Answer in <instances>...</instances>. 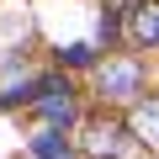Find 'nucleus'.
Instances as JSON below:
<instances>
[{
  "label": "nucleus",
  "instance_id": "obj_4",
  "mask_svg": "<svg viewBox=\"0 0 159 159\" xmlns=\"http://www.w3.org/2000/svg\"><path fill=\"white\" fill-rule=\"evenodd\" d=\"M127 138H138L143 148H154V154H159V96H133Z\"/></svg>",
  "mask_w": 159,
  "mask_h": 159
},
{
  "label": "nucleus",
  "instance_id": "obj_6",
  "mask_svg": "<svg viewBox=\"0 0 159 159\" xmlns=\"http://www.w3.org/2000/svg\"><path fill=\"white\" fill-rule=\"evenodd\" d=\"M32 154H37V159H74V148H69L64 138H53V133H43V138L32 143Z\"/></svg>",
  "mask_w": 159,
  "mask_h": 159
},
{
  "label": "nucleus",
  "instance_id": "obj_5",
  "mask_svg": "<svg viewBox=\"0 0 159 159\" xmlns=\"http://www.w3.org/2000/svg\"><path fill=\"white\" fill-rule=\"evenodd\" d=\"M127 43L133 48H159V0H138L127 11Z\"/></svg>",
  "mask_w": 159,
  "mask_h": 159
},
{
  "label": "nucleus",
  "instance_id": "obj_1",
  "mask_svg": "<svg viewBox=\"0 0 159 159\" xmlns=\"http://www.w3.org/2000/svg\"><path fill=\"white\" fill-rule=\"evenodd\" d=\"M80 154L85 159H122L127 154V122L117 117H90L80 133Z\"/></svg>",
  "mask_w": 159,
  "mask_h": 159
},
{
  "label": "nucleus",
  "instance_id": "obj_2",
  "mask_svg": "<svg viewBox=\"0 0 159 159\" xmlns=\"http://www.w3.org/2000/svg\"><path fill=\"white\" fill-rule=\"evenodd\" d=\"M96 90L106 101H133V96H143V69L133 58H111L96 69Z\"/></svg>",
  "mask_w": 159,
  "mask_h": 159
},
{
  "label": "nucleus",
  "instance_id": "obj_3",
  "mask_svg": "<svg viewBox=\"0 0 159 159\" xmlns=\"http://www.w3.org/2000/svg\"><path fill=\"white\" fill-rule=\"evenodd\" d=\"M32 106L53 127H69L74 122V90H69V80H37V85H32Z\"/></svg>",
  "mask_w": 159,
  "mask_h": 159
}]
</instances>
